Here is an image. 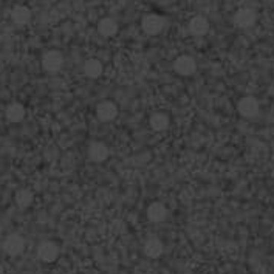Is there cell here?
<instances>
[{"label":"cell","mask_w":274,"mask_h":274,"mask_svg":"<svg viewBox=\"0 0 274 274\" xmlns=\"http://www.w3.org/2000/svg\"><path fill=\"white\" fill-rule=\"evenodd\" d=\"M64 65V56L61 51H56V50H50L43 54L42 58V68L47 72V73H58L61 72Z\"/></svg>","instance_id":"obj_1"},{"label":"cell","mask_w":274,"mask_h":274,"mask_svg":"<svg viewBox=\"0 0 274 274\" xmlns=\"http://www.w3.org/2000/svg\"><path fill=\"white\" fill-rule=\"evenodd\" d=\"M164 24H166V20H164L161 16L158 14H146L141 20V28L146 34L149 36H156L163 31L164 28Z\"/></svg>","instance_id":"obj_2"},{"label":"cell","mask_w":274,"mask_h":274,"mask_svg":"<svg viewBox=\"0 0 274 274\" xmlns=\"http://www.w3.org/2000/svg\"><path fill=\"white\" fill-rule=\"evenodd\" d=\"M96 117L101 123H110L118 117V105L113 101H102L96 107Z\"/></svg>","instance_id":"obj_3"},{"label":"cell","mask_w":274,"mask_h":274,"mask_svg":"<svg viewBox=\"0 0 274 274\" xmlns=\"http://www.w3.org/2000/svg\"><path fill=\"white\" fill-rule=\"evenodd\" d=\"M174 70L180 76H191L197 70V62L192 56H189V54H181V56H178L174 62Z\"/></svg>","instance_id":"obj_4"},{"label":"cell","mask_w":274,"mask_h":274,"mask_svg":"<svg viewBox=\"0 0 274 274\" xmlns=\"http://www.w3.org/2000/svg\"><path fill=\"white\" fill-rule=\"evenodd\" d=\"M4 251L11 256V257H16V256H20L25 249V240L22 236L19 234H10L5 240H4V245H2Z\"/></svg>","instance_id":"obj_5"},{"label":"cell","mask_w":274,"mask_h":274,"mask_svg":"<svg viewBox=\"0 0 274 274\" xmlns=\"http://www.w3.org/2000/svg\"><path fill=\"white\" fill-rule=\"evenodd\" d=\"M257 20V14L254 10L251 8H240L236 14H234V25L240 30H246L251 28Z\"/></svg>","instance_id":"obj_6"},{"label":"cell","mask_w":274,"mask_h":274,"mask_svg":"<svg viewBox=\"0 0 274 274\" xmlns=\"http://www.w3.org/2000/svg\"><path fill=\"white\" fill-rule=\"evenodd\" d=\"M37 257L45 263H51L59 257V246L54 242H42L37 246Z\"/></svg>","instance_id":"obj_7"},{"label":"cell","mask_w":274,"mask_h":274,"mask_svg":"<svg viewBox=\"0 0 274 274\" xmlns=\"http://www.w3.org/2000/svg\"><path fill=\"white\" fill-rule=\"evenodd\" d=\"M239 113L245 118H254L259 113V102L253 96H245L237 104Z\"/></svg>","instance_id":"obj_8"},{"label":"cell","mask_w":274,"mask_h":274,"mask_svg":"<svg viewBox=\"0 0 274 274\" xmlns=\"http://www.w3.org/2000/svg\"><path fill=\"white\" fill-rule=\"evenodd\" d=\"M108 153H110V150L101 141H95L88 146V158L93 163H104L108 158Z\"/></svg>","instance_id":"obj_9"},{"label":"cell","mask_w":274,"mask_h":274,"mask_svg":"<svg viewBox=\"0 0 274 274\" xmlns=\"http://www.w3.org/2000/svg\"><path fill=\"white\" fill-rule=\"evenodd\" d=\"M166 217H168V208L164 206L163 203H152L149 204L147 208V218L152 222V223H161L166 220Z\"/></svg>","instance_id":"obj_10"},{"label":"cell","mask_w":274,"mask_h":274,"mask_svg":"<svg viewBox=\"0 0 274 274\" xmlns=\"http://www.w3.org/2000/svg\"><path fill=\"white\" fill-rule=\"evenodd\" d=\"M189 31H191V34H194L197 37H201V36L208 34V31H209V22H208V19L203 17V16L192 17L191 22H189Z\"/></svg>","instance_id":"obj_11"},{"label":"cell","mask_w":274,"mask_h":274,"mask_svg":"<svg viewBox=\"0 0 274 274\" xmlns=\"http://www.w3.org/2000/svg\"><path fill=\"white\" fill-rule=\"evenodd\" d=\"M98 31L104 37H113L118 33V24L112 17H104L98 24Z\"/></svg>","instance_id":"obj_12"},{"label":"cell","mask_w":274,"mask_h":274,"mask_svg":"<svg viewBox=\"0 0 274 274\" xmlns=\"http://www.w3.org/2000/svg\"><path fill=\"white\" fill-rule=\"evenodd\" d=\"M5 115L10 123H20L25 118V107L19 102H13L7 107Z\"/></svg>","instance_id":"obj_13"},{"label":"cell","mask_w":274,"mask_h":274,"mask_svg":"<svg viewBox=\"0 0 274 274\" xmlns=\"http://www.w3.org/2000/svg\"><path fill=\"white\" fill-rule=\"evenodd\" d=\"M102 72H104V65H102V62L99 59L92 58V59L85 61V64H84V75L87 78L98 79L102 75Z\"/></svg>","instance_id":"obj_14"},{"label":"cell","mask_w":274,"mask_h":274,"mask_svg":"<svg viewBox=\"0 0 274 274\" xmlns=\"http://www.w3.org/2000/svg\"><path fill=\"white\" fill-rule=\"evenodd\" d=\"M149 124H150V129L155 130V132H163V130H166L171 124V120L166 113H163V112H156L150 117L149 120Z\"/></svg>","instance_id":"obj_15"},{"label":"cell","mask_w":274,"mask_h":274,"mask_svg":"<svg viewBox=\"0 0 274 274\" xmlns=\"http://www.w3.org/2000/svg\"><path fill=\"white\" fill-rule=\"evenodd\" d=\"M11 19L16 25H27L31 20V10L24 5H17L11 11Z\"/></svg>","instance_id":"obj_16"},{"label":"cell","mask_w":274,"mask_h":274,"mask_svg":"<svg viewBox=\"0 0 274 274\" xmlns=\"http://www.w3.org/2000/svg\"><path fill=\"white\" fill-rule=\"evenodd\" d=\"M143 249L149 259H158L163 254V243L158 239H149V240H146Z\"/></svg>","instance_id":"obj_17"},{"label":"cell","mask_w":274,"mask_h":274,"mask_svg":"<svg viewBox=\"0 0 274 274\" xmlns=\"http://www.w3.org/2000/svg\"><path fill=\"white\" fill-rule=\"evenodd\" d=\"M33 200H34V194H33L30 189H20V191H17L16 195H14V201H16V204H17L20 209L30 208L31 203H33Z\"/></svg>","instance_id":"obj_18"}]
</instances>
